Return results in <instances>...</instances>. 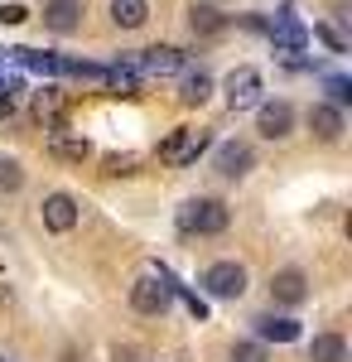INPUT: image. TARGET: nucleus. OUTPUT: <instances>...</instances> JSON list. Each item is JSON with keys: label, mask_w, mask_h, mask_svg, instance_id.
I'll list each match as a JSON object with an SVG mask.
<instances>
[{"label": "nucleus", "mask_w": 352, "mask_h": 362, "mask_svg": "<svg viewBox=\"0 0 352 362\" xmlns=\"http://www.w3.org/2000/svg\"><path fill=\"white\" fill-rule=\"evenodd\" d=\"M25 20H29L25 5H5V10H0V25H25Z\"/></svg>", "instance_id": "obj_28"}, {"label": "nucleus", "mask_w": 352, "mask_h": 362, "mask_svg": "<svg viewBox=\"0 0 352 362\" xmlns=\"http://www.w3.org/2000/svg\"><path fill=\"white\" fill-rule=\"evenodd\" d=\"M15 92H20V83L0 78V116H10V112H15Z\"/></svg>", "instance_id": "obj_26"}, {"label": "nucleus", "mask_w": 352, "mask_h": 362, "mask_svg": "<svg viewBox=\"0 0 352 362\" xmlns=\"http://www.w3.org/2000/svg\"><path fill=\"white\" fill-rule=\"evenodd\" d=\"M203 290H208L213 300H237V295L246 290V271L237 266V261H217V266L203 271Z\"/></svg>", "instance_id": "obj_4"}, {"label": "nucleus", "mask_w": 352, "mask_h": 362, "mask_svg": "<svg viewBox=\"0 0 352 362\" xmlns=\"http://www.w3.org/2000/svg\"><path fill=\"white\" fill-rule=\"evenodd\" d=\"M111 20L121 29H140L150 20V5H145V0H111Z\"/></svg>", "instance_id": "obj_15"}, {"label": "nucleus", "mask_w": 352, "mask_h": 362, "mask_svg": "<svg viewBox=\"0 0 352 362\" xmlns=\"http://www.w3.org/2000/svg\"><path fill=\"white\" fill-rule=\"evenodd\" d=\"M78 20H82V5H78V0H49V5H44V25L54 29V34H73Z\"/></svg>", "instance_id": "obj_12"}, {"label": "nucleus", "mask_w": 352, "mask_h": 362, "mask_svg": "<svg viewBox=\"0 0 352 362\" xmlns=\"http://www.w3.org/2000/svg\"><path fill=\"white\" fill-rule=\"evenodd\" d=\"M256 334L266 338V343H295V338H299V324H295V319H275V314H261V319H256Z\"/></svg>", "instance_id": "obj_14"}, {"label": "nucleus", "mask_w": 352, "mask_h": 362, "mask_svg": "<svg viewBox=\"0 0 352 362\" xmlns=\"http://www.w3.org/2000/svg\"><path fill=\"white\" fill-rule=\"evenodd\" d=\"M49 155H54V160H68V165H82V160L92 155V145H87V136H73V131L54 126V136H49Z\"/></svg>", "instance_id": "obj_9"}, {"label": "nucleus", "mask_w": 352, "mask_h": 362, "mask_svg": "<svg viewBox=\"0 0 352 362\" xmlns=\"http://www.w3.org/2000/svg\"><path fill=\"white\" fill-rule=\"evenodd\" d=\"M309 131H314V140L333 145V140L343 136V112H338V107H328V102L309 107Z\"/></svg>", "instance_id": "obj_11"}, {"label": "nucleus", "mask_w": 352, "mask_h": 362, "mask_svg": "<svg viewBox=\"0 0 352 362\" xmlns=\"http://www.w3.org/2000/svg\"><path fill=\"white\" fill-rule=\"evenodd\" d=\"M208 97H213V78H208V73H189V78H184V92H179V102H184V107H203Z\"/></svg>", "instance_id": "obj_17"}, {"label": "nucleus", "mask_w": 352, "mask_h": 362, "mask_svg": "<svg viewBox=\"0 0 352 362\" xmlns=\"http://www.w3.org/2000/svg\"><path fill=\"white\" fill-rule=\"evenodd\" d=\"M217 169H222L227 179H242L246 169H251V145H246V140H227V145L217 150Z\"/></svg>", "instance_id": "obj_13"}, {"label": "nucleus", "mask_w": 352, "mask_h": 362, "mask_svg": "<svg viewBox=\"0 0 352 362\" xmlns=\"http://www.w3.org/2000/svg\"><path fill=\"white\" fill-rule=\"evenodd\" d=\"M102 78H107L121 97H136V73H131V68H111V73H102Z\"/></svg>", "instance_id": "obj_22"}, {"label": "nucleus", "mask_w": 352, "mask_h": 362, "mask_svg": "<svg viewBox=\"0 0 352 362\" xmlns=\"http://www.w3.org/2000/svg\"><path fill=\"white\" fill-rule=\"evenodd\" d=\"M34 112H39V121L63 126V97H58V87H44V92L34 97Z\"/></svg>", "instance_id": "obj_18"}, {"label": "nucleus", "mask_w": 352, "mask_h": 362, "mask_svg": "<svg viewBox=\"0 0 352 362\" xmlns=\"http://www.w3.org/2000/svg\"><path fill=\"white\" fill-rule=\"evenodd\" d=\"M328 97H333L328 107H338V112H343V107L352 102V83H348V78H328Z\"/></svg>", "instance_id": "obj_23"}, {"label": "nucleus", "mask_w": 352, "mask_h": 362, "mask_svg": "<svg viewBox=\"0 0 352 362\" xmlns=\"http://www.w3.org/2000/svg\"><path fill=\"white\" fill-rule=\"evenodd\" d=\"M295 126V107L290 102H261V136L266 140H285Z\"/></svg>", "instance_id": "obj_8"}, {"label": "nucleus", "mask_w": 352, "mask_h": 362, "mask_svg": "<svg viewBox=\"0 0 352 362\" xmlns=\"http://www.w3.org/2000/svg\"><path fill=\"white\" fill-rule=\"evenodd\" d=\"M184 305H189V314H193V319H198V324H203V319H208V305H203V300H198V295H184Z\"/></svg>", "instance_id": "obj_29"}, {"label": "nucleus", "mask_w": 352, "mask_h": 362, "mask_svg": "<svg viewBox=\"0 0 352 362\" xmlns=\"http://www.w3.org/2000/svg\"><path fill=\"white\" fill-rule=\"evenodd\" d=\"M227 223H232V213L217 198H189L179 208V232H189V237H217V232H227Z\"/></svg>", "instance_id": "obj_1"}, {"label": "nucleus", "mask_w": 352, "mask_h": 362, "mask_svg": "<svg viewBox=\"0 0 352 362\" xmlns=\"http://www.w3.org/2000/svg\"><path fill=\"white\" fill-rule=\"evenodd\" d=\"M44 227H49V232H73V227H78V203H73V194H49L44 198Z\"/></svg>", "instance_id": "obj_7"}, {"label": "nucleus", "mask_w": 352, "mask_h": 362, "mask_svg": "<svg viewBox=\"0 0 352 362\" xmlns=\"http://www.w3.org/2000/svg\"><path fill=\"white\" fill-rule=\"evenodd\" d=\"M222 92H227V107H232V112L261 107V73H256V68H232L227 83H222Z\"/></svg>", "instance_id": "obj_2"}, {"label": "nucleus", "mask_w": 352, "mask_h": 362, "mask_svg": "<svg viewBox=\"0 0 352 362\" xmlns=\"http://www.w3.org/2000/svg\"><path fill=\"white\" fill-rule=\"evenodd\" d=\"M136 169V155H111L107 160V174H131Z\"/></svg>", "instance_id": "obj_27"}, {"label": "nucleus", "mask_w": 352, "mask_h": 362, "mask_svg": "<svg viewBox=\"0 0 352 362\" xmlns=\"http://www.w3.org/2000/svg\"><path fill=\"white\" fill-rule=\"evenodd\" d=\"M189 25H193V34H217L227 20L217 15L213 5H193V10H189Z\"/></svg>", "instance_id": "obj_20"}, {"label": "nucleus", "mask_w": 352, "mask_h": 362, "mask_svg": "<svg viewBox=\"0 0 352 362\" xmlns=\"http://www.w3.org/2000/svg\"><path fill=\"white\" fill-rule=\"evenodd\" d=\"M309 362H348V343L338 334H319L309 343Z\"/></svg>", "instance_id": "obj_16"}, {"label": "nucleus", "mask_w": 352, "mask_h": 362, "mask_svg": "<svg viewBox=\"0 0 352 362\" xmlns=\"http://www.w3.org/2000/svg\"><path fill=\"white\" fill-rule=\"evenodd\" d=\"M25 184V169H20V160H0V194H15Z\"/></svg>", "instance_id": "obj_21"}, {"label": "nucleus", "mask_w": 352, "mask_h": 362, "mask_svg": "<svg viewBox=\"0 0 352 362\" xmlns=\"http://www.w3.org/2000/svg\"><path fill=\"white\" fill-rule=\"evenodd\" d=\"M232 362H266V348L261 343H237L232 348Z\"/></svg>", "instance_id": "obj_24"}, {"label": "nucleus", "mask_w": 352, "mask_h": 362, "mask_svg": "<svg viewBox=\"0 0 352 362\" xmlns=\"http://www.w3.org/2000/svg\"><path fill=\"white\" fill-rule=\"evenodd\" d=\"M208 150V131H174V136L160 145V160L164 165H198V155Z\"/></svg>", "instance_id": "obj_3"}, {"label": "nucleus", "mask_w": 352, "mask_h": 362, "mask_svg": "<svg viewBox=\"0 0 352 362\" xmlns=\"http://www.w3.org/2000/svg\"><path fill=\"white\" fill-rule=\"evenodd\" d=\"M169 300H174L169 276H145V280H136V290H131V305H136L140 314H164Z\"/></svg>", "instance_id": "obj_5"}, {"label": "nucleus", "mask_w": 352, "mask_h": 362, "mask_svg": "<svg viewBox=\"0 0 352 362\" xmlns=\"http://www.w3.org/2000/svg\"><path fill=\"white\" fill-rule=\"evenodd\" d=\"M136 68H140V73H150V78H169V73L184 68V54L169 49V44H155V49H145V54L136 58Z\"/></svg>", "instance_id": "obj_6"}, {"label": "nucleus", "mask_w": 352, "mask_h": 362, "mask_svg": "<svg viewBox=\"0 0 352 362\" xmlns=\"http://www.w3.org/2000/svg\"><path fill=\"white\" fill-rule=\"evenodd\" d=\"M271 295L280 300V305H304V295H309V280H304V271H275L271 276Z\"/></svg>", "instance_id": "obj_10"}, {"label": "nucleus", "mask_w": 352, "mask_h": 362, "mask_svg": "<svg viewBox=\"0 0 352 362\" xmlns=\"http://www.w3.org/2000/svg\"><path fill=\"white\" fill-rule=\"evenodd\" d=\"M271 39H275V49H290V54H299L309 34H304V29H299V25H290V20H280V25L271 29Z\"/></svg>", "instance_id": "obj_19"}, {"label": "nucleus", "mask_w": 352, "mask_h": 362, "mask_svg": "<svg viewBox=\"0 0 352 362\" xmlns=\"http://www.w3.org/2000/svg\"><path fill=\"white\" fill-rule=\"evenodd\" d=\"M319 39H324L333 54H348V39H343V29H333V25H319Z\"/></svg>", "instance_id": "obj_25"}]
</instances>
